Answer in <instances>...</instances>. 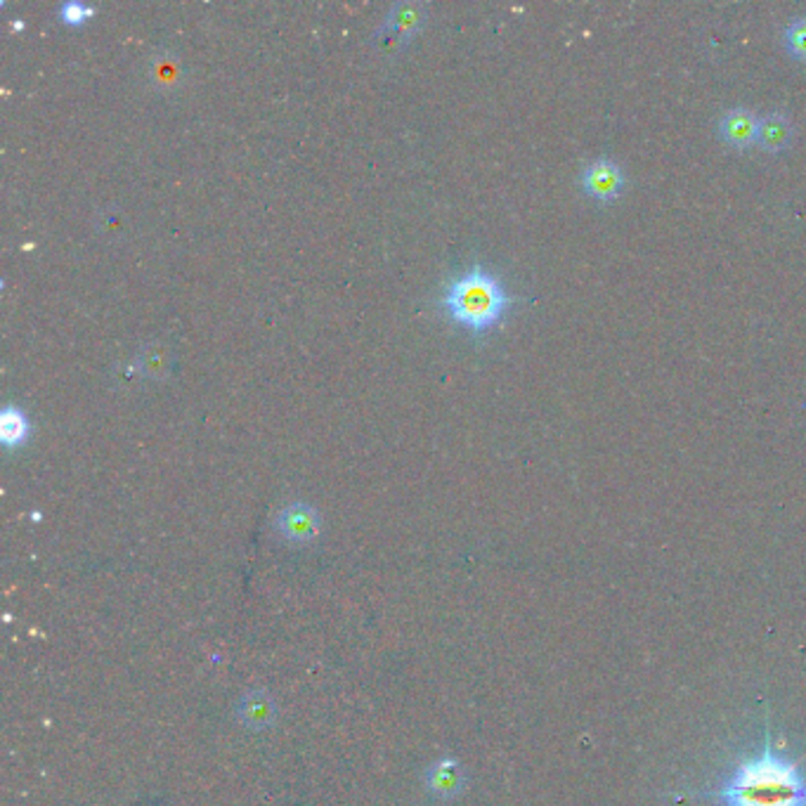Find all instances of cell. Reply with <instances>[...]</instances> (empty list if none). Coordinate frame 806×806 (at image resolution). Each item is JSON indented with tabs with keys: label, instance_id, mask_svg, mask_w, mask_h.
<instances>
[{
	"label": "cell",
	"instance_id": "cell-1",
	"mask_svg": "<svg viewBox=\"0 0 806 806\" xmlns=\"http://www.w3.org/2000/svg\"><path fill=\"white\" fill-rule=\"evenodd\" d=\"M713 797L721 806H806V776L766 740L760 754L740 762Z\"/></svg>",
	"mask_w": 806,
	"mask_h": 806
},
{
	"label": "cell",
	"instance_id": "cell-2",
	"mask_svg": "<svg viewBox=\"0 0 806 806\" xmlns=\"http://www.w3.org/2000/svg\"><path fill=\"white\" fill-rule=\"evenodd\" d=\"M509 303L507 289L483 265L454 279L442 298V308L450 318L471 331H485L497 324L507 314Z\"/></svg>",
	"mask_w": 806,
	"mask_h": 806
},
{
	"label": "cell",
	"instance_id": "cell-3",
	"mask_svg": "<svg viewBox=\"0 0 806 806\" xmlns=\"http://www.w3.org/2000/svg\"><path fill=\"white\" fill-rule=\"evenodd\" d=\"M582 187L587 195L598 201H612L622 195L625 189V173L622 168L610 159H596L582 170Z\"/></svg>",
	"mask_w": 806,
	"mask_h": 806
},
{
	"label": "cell",
	"instance_id": "cell-4",
	"mask_svg": "<svg viewBox=\"0 0 806 806\" xmlns=\"http://www.w3.org/2000/svg\"><path fill=\"white\" fill-rule=\"evenodd\" d=\"M277 530L287 542L306 544L312 542L320 532V516L306 504H291L277 518Z\"/></svg>",
	"mask_w": 806,
	"mask_h": 806
},
{
	"label": "cell",
	"instance_id": "cell-5",
	"mask_svg": "<svg viewBox=\"0 0 806 806\" xmlns=\"http://www.w3.org/2000/svg\"><path fill=\"white\" fill-rule=\"evenodd\" d=\"M719 133L729 145L746 150L760 137V117H754L748 109H733V112H726L721 117Z\"/></svg>",
	"mask_w": 806,
	"mask_h": 806
},
{
	"label": "cell",
	"instance_id": "cell-6",
	"mask_svg": "<svg viewBox=\"0 0 806 806\" xmlns=\"http://www.w3.org/2000/svg\"><path fill=\"white\" fill-rule=\"evenodd\" d=\"M426 785H429L431 793L440 799L456 797L464 787V776H462L460 764H454L452 760H442L433 764L429 773H426Z\"/></svg>",
	"mask_w": 806,
	"mask_h": 806
},
{
	"label": "cell",
	"instance_id": "cell-7",
	"mask_svg": "<svg viewBox=\"0 0 806 806\" xmlns=\"http://www.w3.org/2000/svg\"><path fill=\"white\" fill-rule=\"evenodd\" d=\"M793 140V123L781 114H769L760 119V137H757V145H762L769 152H781L790 145Z\"/></svg>",
	"mask_w": 806,
	"mask_h": 806
},
{
	"label": "cell",
	"instance_id": "cell-8",
	"mask_svg": "<svg viewBox=\"0 0 806 806\" xmlns=\"http://www.w3.org/2000/svg\"><path fill=\"white\" fill-rule=\"evenodd\" d=\"M29 435V419L24 417L22 409L18 407H5L3 417H0V440L5 442L8 448H18Z\"/></svg>",
	"mask_w": 806,
	"mask_h": 806
},
{
	"label": "cell",
	"instance_id": "cell-9",
	"mask_svg": "<svg viewBox=\"0 0 806 806\" xmlns=\"http://www.w3.org/2000/svg\"><path fill=\"white\" fill-rule=\"evenodd\" d=\"M240 715L251 726H267V721H270V717L275 715V709H273L270 700H267V695H263V693H251V695H246V698H244V705L240 709Z\"/></svg>",
	"mask_w": 806,
	"mask_h": 806
},
{
	"label": "cell",
	"instance_id": "cell-10",
	"mask_svg": "<svg viewBox=\"0 0 806 806\" xmlns=\"http://www.w3.org/2000/svg\"><path fill=\"white\" fill-rule=\"evenodd\" d=\"M785 47L790 51V55L804 59L806 62V18H797L785 26Z\"/></svg>",
	"mask_w": 806,
	"mask_h": 806
},
{
	"label": "cell",
	"instance_id": "cell-11",
	"mask_svg": "<svg viewBox=\"0 0 806 806\" xmlns=\"http://www.w3.org/2000/svg\"><path fill=\"white\" fill-rule=\"evenodd\" d=\"M421 22V8L415 5H402L395 8V14L388 20V26L393 29V34H409L417 24Z\"/></svg>",
	"mask_w": 806,
	"mask_h": 806
},
{
	"label": "cell",
	"instance_id": "cell-12",
	"mask_svg": "<svg viewBox=\"0 0 806 806\" xmlns=\"http://www.w3.org/2000/svg\"><path fill=\"white\" fill-rule=\"evenodd\" d=\"M95 14V10L90 5H84V3H74V0H69V3H65L59 8V18L65 20L67 24H84L86 20H90Z\"/></svg>",
	"mask_w": 806,
	"mask_h": 806
}]
</instances>
